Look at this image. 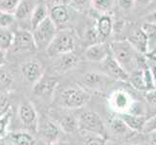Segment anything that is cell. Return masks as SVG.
Masks as SVG:
<instances>
[{"label": "cell", "mask_w": 156, "mask_h": 145, "mask_svg": "<svg viewBox=\"0 0 156 145\" xmlns=\"http://www.w3.org/2000/svg\"><path fill=\"white\" fill-rule=\"evenodd\" d=\"M91 99V95L87 90L80 87H67L61 91L58 97V105L64 109H80Z\"/></svg>", "instance_id": "1"}, {"label": "cell", "mask_w": 156, "mask_h": 145, "mask_svg": "<svg viewBox=\"0 0 156 145\" xmlns=\"http://www.w3.org/2000/svg\"><path fill=\"white\" fill-rule=\"evenodd\" d=\"M76 47V39L69 31H57L55 36L47 47L46 51L50 57L59 56L65 53L73 52Z\"/></svg>", "instance_id": "2"}, {"label": "cell", "mask_w": 156, "mask_h": 145, "mask_svg": "<svg viewBox=\"0 0 156 145\" xmlns=\"http://www.w3.org/2000/svg\"><path fill=\"white\" fill-rule=\"evenodd\" d=\"M80 132H85L106 137V128L101 117L95 111H83L77 117Z\"/></svg>", "instance_id": "3"}, {"label": "cell", "mask_w": 156, "mask_h": 145, "mask_svg": "<svg viewBox=\"0 0 156 145\" xmlns=\"http://www.w3.org/2000/svg\"><path fill=\"white\" fill-rule=\"evenodd\" d=\"M31 32L33 35L37 50H46L53 39V37L55 36L57 27L48 17L39 25H37L34 29H32Z\"/></svg>", "instance_id": "4"}, {"label": "cell", "mask_w": 156, "mask_h": 145, "mask_svg": "<svg viewBox=\"0 0 156 145\" xmlns=\"http://www.w3.org/2000/svg\"><path fill=\"white\" fill-rule=\"evenodd\" d=\"M109 46L112 56L128 73V70L133 68V64L135 62L134 61V51L136 50L130 46L128 41L112 42Z\"/></svg>", "instance_id": "5"}, {"label": "cell", "mask_w": 156, "mask_h": 145, "mask_svg": "<svg viewBox=\"0 0 156 145\" xmlns=\"http://www.w3.org/2000/svg\"><path fill=\"white\" fill-rule=\"evenodd\" d=\"M37 133H39V136L46 144L60 140L64 135V132L58 123L47 117L39 119Z\"/></svg>", "instance_id": "6"}, {"label": "cell", "mask_w": 156, "mask_h": 145, "mask_svg": "<svg viewBox=\"0 0 156 145\" xmlns=\"http://www.w3.org/2000/svg\"><path fill=\"white\" fill-rule=\"evenodd\" d=\"M19 117L25 129L29 132L37 133L39 123V116L32 103L26 101L23 102L19 107Z\"/></svg>", "instance_id": "7"}, {"label": "cell", "mask_w": 156, "mask_h": 145, "mask_svg": "<svg viewBox=\"0 0 156 145\" xmlns=\"http://www.w3.org/2000/svg\"><path fill=\"white\" fill-rule=\"evenodd\" d=\"M21 74L26 82L34 85L44 77V68L37 59H27L21 65Z\"/></svg>", "instance_id": "8"}, {"label": "cell", "mask_w": 156, "mask_h": 145, "mask_svg": "<svg viewBox=\"0 0 156 145\" xmlns=\"http://www.w3.org/2000/svg\"><path fill=\"white\" fill-rule=\"evenodd\" d=\"M102 67H103L107 76L116 80H121V81H127L129 79V74L119 63L116 61V59L112 56V52L110 51L109 55L106 57L105 60L102 62Z\"/></svg>", "instance_id": "9"}, {"label": "cell", "mask_w": 156, "mask_h": 145, "mask_svg": "<svg viewBox=\"0 0 156 145\" xmlns=\"http://www.w3.org/2000/svg\"><path fill=\"white\" fill-rule=\"evenodd\" d=\"M132 103L131 96L123 89H117L114 91L109 98V105L111 109L118 113L128 112Z\"/></svg>", "instance_id": "10"}, {"label": "cell", "mask_w": 156, "mask_h": 145, "mask_svg": "<svg viewBox=\"0 0 156 145\" xmlns=\"http://www.w3.org/2000/svg\"><path fill=\"white\" fill-rule=\"evenodd\" d=\"M13 47L16 50L33 51L37 50L32 32L24 29H20L14 32Z\"/></svg>", "instance_id": "11"}, {"label": "cell", "mask_w": 156, "mask_h": 145, "mask_svg": "<svg viewBox=\"0 0 156 145\" xmlns=\"http://www.w3.org/2000/svg\"><path fill=\"white\" fill-rule=\"evenodd\" d=\"M58 85V80L53 78L43 77L33 85V93L44 99L51 98Z\"/></svg>", "instance_id": "12"}, {"label": "cell", "mask_w": 156, "mask_h": 145, "mask_svg": "<svg viewBox=\"0 0 156 145\" xmlns=\"http://www.w3.org/2000/svg\"><path fill=\"white\" fill-rule=\"evenodd\" d=\"M127 41L137 52L142 53V54H147L148 53L147 38V35L144 34V32L143 31L141 27L134 30L132 33L129 35Z\"/></svg>", "instance_id": "13"}, {"label": "cell", "mask_w": 156, "mask_h": 145, "mask_svg": "<svg viewBox=\"0 0 156 145\" xmlns=\"http://www.w3.org/2000/svg\"><path fill=\"white\" fill-rule=\"evenodd\" d=\"M48 17L55 24L57 29L61 27V26L65 25L70 19V14L67 5H55V6L50 7Z\"/></svg>", "instance_id": "14"}, {"label": "cell", "mask_w": 156, "mask_h": 145, "mask_svg": "<svg viewBox=\"0 0 156 145\" xmlns=\"http://www.w3.org/2000/svg\"><path fill=\"white\" fill-rule=\"evenodd\" d=\"M110 46L105 43L94 44L85 50V57L92 62H103L110 53Z\"/></svg>", "instance_id": "15"}, {"label": "cell", "mask_w": 156, "mask_h": 145, "mask_svg": "<svg viewBox=\"0 0 156 145\" xmlns=\"http://www.w3.org/2000/svg\"><path fill=\"white\" fill-rule=\"evenodd\" d=\"M5 137L6 141L11 145H36L34 136L28 132L19 131L8 133Z\"/></svg>", "instance_id": "16"}, {"label": "cell", "mask_w": 156, "mask_h": 145, "mask_svg": "<svg viewBox=\"0 0 156 145\" xmlns=\"http://www.w3.org/2000/svg\"><path fill=\"white\" fill-rule=\"evenodd\" d=\"M119 117L125 123V125L133 132H142L143 127L147 121V117L144 115H136L129 113V112L119 113Z\"/></svg>", "instance_id": "17"}, {"label": "cell", "mask_w": 156, "mask_h": 145, "mask_svg": "<svg viewBox=\"0 0 156 145\" xmlns=\"http://www.w3.org/2000/svg\"><path fill=\"white\" fill-rule=\"evenodd\" d=\"M79 63V58L76 54H74L73 52L65 53V54L59 55L57 59V63L55 65L56 71L59 73H65L69 70L76 67Z\"/></svg>", "instance_id": "18"}, {"label": "cell", "mask_w": 156, "mask_h": 145, "mask_svg": "<svg viewBox=\"0 0 156 145\" xmlns=\"http://www.w3.org/2000/svg\"><path fill=\"white\" fill-rule=\"evenodd\" d=\"M112 29H114V22H112V17L108 14H102L96 23L97 35L101 38H107L112 34Z\"/></svg>", "instance_id": "19"}, {"label": "cell", "mask_w": 156, "mask_h": 145, "mask_svg": "<svg viewBox=\"0 0 156 145\" xmlns=\"http://www.w3.org/2000/svg\"><path fill=\"white\" fill-rule=\"evenodd\" d=\"M48 14H49V8L47 7L45 3H40L34 6L29 19L31 28L34 29L43 20H45L48 18Z\"/></svg>", "instance_id": "20"}, {"label": "cell", "mask_w": 156, "mask_h": 145, "mask_svg": "<svg viewBox=\"0 0 156 145\" xmlns=\"http://www.w3.org/2000/svg\"><path fill=\"white\" fill-rule=\"evenodd\" d=\"M108 78H109L108 76H103V74H100L97 73H87L83 76V83L89 88L98 89L105 86L106 80Z\"/></svg>", "instance_id": "21"}, {"label": "cell", "mask_w": 156, "mask_h": 145, "mask_svg": "<svg viewBox=\"0 0 156 145\" xmlns=\"http://www.w3.org/2000/svg\"><path fill=\"white\" fill-rule=\"evenodd\" d=\"M56 122L62 129L64 133H74L77 131H79L78 120H77V118L73 115L65 114V115L61 116L60 119Z\"/></svg>", "instance_id": "22"}, {"label": "cell", "mask_w": 156, "mask_h": 145, "mask_svg": "<svg viewBox=\"0 0 156 145\" xmlns=\"http://www.w3.org/2000/svg\"><path fill=\"white\" fill-rule=\"evenodd\" d=\"M33 8H34V6L31 3L26 1V0H21L14 13L16 19L24 20V19H30V16H31Z\"/></svg>", "instance_id": "23"}, {"label": "cell", "mask_w": 156, "mask_h": 145, "mask_svg": "<svg viewBox=\"0 0 156 145\" xmlns=\"http://www.w3.org/2000/svg\"><path fill=\"white\" fill-rule=\"evenodd\" d=\"M128 80H130V83L132 84V86L135 89H137L139 91H144V92L147 91L142 67H140L138 71L134 72L131 76H129Z\"/></svg>", "instance_id": "24"}, {"label": "cell", "mask_w": 156, "mask_h": 145, "mask_svg": "<svg viewBox=\"0 0 156 145\" xmlns=\"http://www.w3.org/2000/svg\"><path fill=\"white\" fill-rule=\"evenodd\" d=\"M141 28L144 32V34L147 35L148 43V52H150L156 47V24L144 22L141 26Z\"/></svg>", "instance_id": "25"}, {"label": "cell", "mask_w": 156, "mask_h": 145, "mask_svg": "<svg viewBox=\"0 0 156 145\" xmlns=\"http://www.w3.org/2000/svg\"><path fill=\"white\" fill-rule=\"evenodd\" d=\"M14 44V32L9 28L0 27V48L3 50H8Z\"/></svg>", "instance_id": "26"}, {"label": "cell", "mask_w": 156, "mask_h": 145, "mask_svg": "<svg viewBox=\"0 0 156 145\" xmlns=\"http://www.w3.org/2000/svg\"><path fill=\"white\" fill-rule=\"evenodd\" d=\"M115 0H91V7L100 14H108L112 9Z\"/></svg>", "instance_id": "27"}, {"label": "cell", "mask_w": 156, "mask_h": 145, "mask_svg": "<svg viewBox=\"0 0 156 145\" xmlns=\"http://www.w3.org/2000/svg\"><path fill=\"white\" fill-rule=\"evenodd\" d=\"M83 138V145H106L107 140L106 137L101 136L94 133L80 132Z\"/></svg>", "instance_id": "28"}, {"label": "cell", "mask_w": 156, "mask_h": 145, "mask_svg": "<svg viewBox=\"0 0 156 145\" xmlns=\"http://www.w3.org/2000/svg\"><path fill=\"white\" fill-rule=\"evenodd\" d=\"M111 129L115 133L120 135V136L126 135V133H129V131H131L130 129L125 125V123L121 120V118L119 116L114 118V119L111 121Z\"/></svg>", "instance_id": "29"}, {"label": "cell", "mask_w": 156, "mask_h": 145, "mask_svg": "<svg viewBox=\"0 0 156 145\" xmlns=\"http://www.w3.org/2000/svg\"><path fill=\"white\" fill-rule=\"evenodd\" d=\"M14 81V77L8 70L0 67V89H7L12 85Z\"/></svg>", "instance_id": "30"}, {"label": "cell", "mask_w": 156, "mask_h": 145, "mask_svg": "<svg viewBox=\"0 0 156 145\" xmlns=\"http://www.w3.org/2000/svg\"><path fill=\"white\" fill-rule=\"evenodd\" d=\"M67 5L79 12H83L91 6V0H67Z\"/></svg>", "instance_id": "31"}, {"label": "cell", "mask_w": 156, "mask_h": 145, "mask_svg": "<svg viewBox=\"0 0 156 145\" xmlns=\"http://www.w3.org/2000/svg\"><path fill=\"white\" fill-rule=\"evenodd\" d=\"M21 0H0V11L14 14Z\"/></svg>", "instance_id": "32"}, {"label": "cell", "mask_w": 156, "mask_h": 145, "mask_svg": "<svg viewBox=\"0 0 156 145\" xmlns=\"http://www.w3.org/2000/svg\"><path fill=\"white\" fill-rule=\"evenodd\" d=\"M11 118H12V110L7 114L0 116V138H4L8 133V127L10 125Z\"/></svg>", "instance_id": "33"}, {"label": "cell", "mask_w": 156, "mask_h": 145, "mask_svg": "<svg viewBox=\"0 0 156 145\" xmlns=\"http://www.w3.org/2000/svg\"><path fill=\"white\" fill-rule=\"evenodd\" d=\"M16 20L14 14H10L6 12L0 11V27L9 28L11 25H13Z\"/></svg>", "instance_id": "34"}, {"label": "cell", "mask_w": 156, "mask_h": 145, "mask_svg": "<svg viewBox=\"0 0 156 145\" xmlns=\"http://www.w3.org/2000/svg\"><path fill=\"white\" fill-rule=\"evenodd\" d=\"M11 109V99L8 95H0V116L7 114Z\"/></svg>", "instance_id": "35"}, {"label": "cell", "mask_w": 156, "mask_h": 145, "mask_svg": "<svg viewBox=\"0 0 156 145\" xmlns=\"http://www.w3.org/2000/svg\"><path fill=\"white\" fill-rule=\"evenodd\" d=\"M154 131H156V115L149 118V119H147L142 130V132L144 133H150Z\"/></svg>", "instance_id": "36"}, {"label": "cell", "mask_w": 156, "mask_h": 145, "mask_svg": "<svg viewBox=\"0 0 156 145\" xmlns=\"http://www.w3.org/2000/svg\"><path fill=\"white\" fill-rule=\"evenodd\" d=\"M146 100L147 101V103L152 105H156V87H154L153 89H150L146 91Z\"/></svg>", "instance_id": "37"}, {"label": "cell", "mask_w": 156, "mask_h": 145, "mask_svg": "<svg viewBox=\"0 0 156 145\" xmlns=\"http://www.w3.org/2000/svg\"><path fill=\"white\" fill-rule=\"evenodd\" d=\"M117 4L123 10H130L135 4V0H117Z\"/></svg>", "instance_id": "38"}, {"label": "cell", "mask_w": 156, "mask_h": 145, "mask_svg": "<svg viewBox=\"0 0 156 145\" xmlns=\"http://www.w3.org/2000/svg\"><path fill=\"white\" fill-rule=\"evenodd\" d=\"M45 4L47 5V7H52L55 5H63L67 4V0H45Z\"/></svg>", "instance_id": "39"}, {"label": "cell", "mask_w": 156, "mask_h": 145, "mask_svg": "<svg viewBox=\"0 0 156 145\" xmlns=\"http://www.w3.org/2000/svg\"><path fill=\"white\" fill-rule=\"evenodd\" d=\"M144 20H146V22L156 24V11H153V12L148 14L146 17V19H144Z\"/></svg>", "instance_id": "40"}, {"label": "cell", "mask_w": 156, "mask_h": 145, "mask_svg": "<svg viewBox=\"0 0 156 145\" xmlns=\"http://www.w3.org/2000/svg\"><path fill=\"white\" fill-rule=\"evenodd\" d=\"M6 61H7V51L0 48V67L5 65Z\"/></svg>", "instance_id": "41"}, {"label": "cell", "mask_w": 156, "mask_h": 145, "mask_svg": "<svg viewBox=\"0 0 156 145\" xmlns=\"http://www.w3.org/2000/svg\"><path fill=\"white\" fill-rule=\"evenodd\" d=\"M152 0H135V3L142 5V6H147L149 3H151Z\"/></svg>", "instance_id": "42"}, {"label": "cell", "mask_w": 156, "mask_h": 145, "mask_svg": "<svg viewBox=\"0 0 156 145\" xmlns=\"http://www.w3.org/2000/svg\"><path fill=\"white\" fill-rule=\"evenodd\" d=\"M47 145H71L70 143L66 142V141H62L61 139L60 140H57V141H55V142H51V143H49Z\"/></svg>", "instance_id": "43"}, {"label": "cell", "mask_w": 156, "mask_h": 145, "mask_svg": "<svg viewBox=\"0 0 156 145\" xmlns=\"http://www.w3.org/2000/svg\"><path fill=\"white\" fill-rule=\"evenodd\" d=\"M151 70V73H152V77H153V80H154V84H155V87H156V65L152 66L150 68Z\"/></svg>", "instance_id": "44"}, {"label": "cell", "mask_w": 156, "mask_h": 145, "mask_svg": "<svg viewBox=\"0 0 156 145\" xmlns=\"http://www.w3.org/2000/svg\"><path fill=\"white\" fill-rule=\"evenodd\" d=\"M149 135H150V139H151L152 143L156 145V131H154V132H152V133H150Z\"/></svg>", "instance_id": "45"}, {"label": "cell", "mask_w": 156, "mask_h": 145, "mask_svg": "<svg viewBox=\"0 0 156 145\" xmlns=\"http://www.w3.org/2000/svg\"><path fill=\"white\" fill-rule=\"evenodd\" d=\"M147 55L150 56V57H152V58H156V47L153 48L151 51L147 53Z\"/></svg>", "instance_id": "46"}, {"label": "cell", "mask_w": 156, "mask_h": 145, "mask_svg": "<svg viewBox=\"0 0 156 145\" xmlns=\"http://www.w3.org/2000/svg\"><path fill=\"white\" fill-rule=\"evenodd\" d=\"M0 145H11L8 141H3V140H0Z\"/></svg>", "instance_id": "47"}]
</instances>
